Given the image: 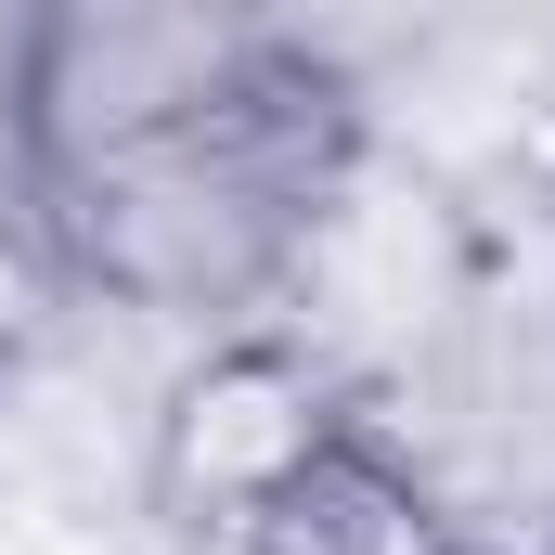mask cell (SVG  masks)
<instances>
[{
	"instance_id": "obj_1",
	"label": "cell",
	"mask_w": 555,
	"mask_h": 555,
	"mask_svg": "<svg viewBox=\"0 0 555 555\" xmlns=\"http://www.w3.org/2000/svg\"><path fill=\"white\" fill-rule=\"evenodd\" d=\"M272 310H284L272 336H297L336 388H375L401 362H439L478 323V207L452 181H426V168L362 142V168L297 220Z\"/></svg>"
},
{
	"instance_id": "obj_2",
	"label": "cell",
	"mask_w": 555,
	"mask_h": 555,
	"mask_svg": "<svg viewBox=\"0 0 555 555\" xmlns=\"http://www.w3.org/2000/svg\"><path fill=\"white\" fill-rule=\"evenodd\" d=\"M349 452V388L297 349V336H207L181 375H168V401L142 426V504L168 517V530H194V543H246L259 517H272L284 491L310 478V465H336Z\"/></svg>"
},
{
	"instance_id": "obj_3",
	"label": "cell",
	"mask_w": 555,
	"mask_h": 555,
	"mask_svg": "<svg viewBox=\"0 0 555 555\" xmlns=\"http://www.w3.org/2000/svg\"><path fill=\"white\" fill-rule=\"evenodd\" d=\"M259 52H272V26L194 13V0H65V13H39V39H26V155H39V181L207 130Z\"/></svg>"
},
{
	"instance_id": "obj_4",
	"label": "cell",
	"mask_w": 555,
	"mask_h": 555,
	"mask_svg": "<svg viewBox=\"0 0 555 555\" xmlns=\"http://www.w3.org/2000/svg\"><path fill=\"white\" fill-rule=\"evenodd\" d=\"M233 555H465V543H452V517L426 504L401 465H375V452L349 439V452L310 465Z\"/></svg>"
},
{
	"instance_id": "obj_5",
	"label": "cell",
	"mask_w": 555,
	"mask_h": 555,
	"mask_svg": "<svg viewBox=\"0 0 555 555\" xmlns=\"http://www.w3.org/2000/svg\"><path fill=\"white\" fill-rule=\"evenodd\" d=\"M52 323H65V284H52V259H39L26 220H0V375H13Z\"/></svg>"
}]
</instances>
